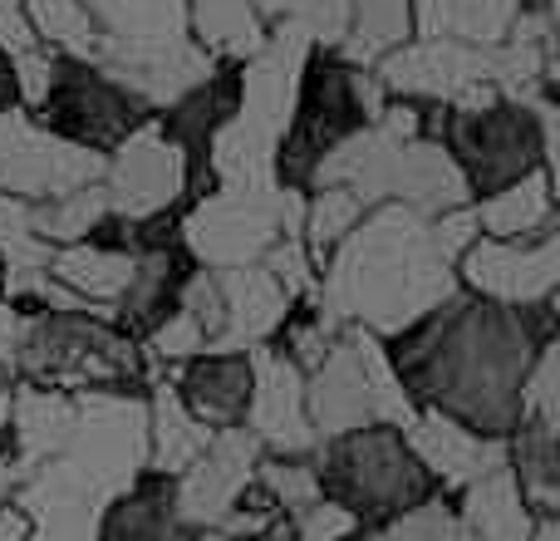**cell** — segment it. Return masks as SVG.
I'll return each instance as SVG.
<instances>
[{"instance_id": "obj_30", "label": "cell", "mask_w": 560, "mask_h": 541, "mask_svg": "<svg viewBox=\"0 0 560 541\" xmlns=\"http://www.w3.org/2000/svg\"><path fill=\"white\" fill-rule=\"evenodd\" d=\"M256 15L305 30L315 49H339L349 35V0H252Z\"/></svg>"}, {"instance_id": "obj_23", "label": "cell", "mask_w": 560, "mask_h": 541, "mask_svg": "<svg viewBox=\"0 0 560 541\" xmlns=\"http://www.w3.org/2000/svg\"><path fill=\"white\" fill-rule=\"evenodd\" d=\"M187 30L212 59L246 65L266 45V20L252 0H187Z\"/></svg>"}, {"instance_id": "obj_14", "label": "cell", "mask_w": 560, "mask_h": 541, "mask_svg": "<svg viewBox=\"0 0 560 541\" xmlns=\"http://www.w3.org/2000/svg\"><path fill=\"white\" fill-rule=\"evenodd\" d=\"M173 394L207 434L242 428L252 408V349H202L183 359V369L173 375Z\"/></svg>"}, {"instance_id": "obj_11", "label": "cell", "mask_w": 560, "mask_h": 541, "mask_svg": "<svg viewBox=\"0 0 560 541\" xmlns=\"http://www.w3.org/2000/svg\"><path fill=\"white\" fill-rule=\"evenodd\" d=\"M457 276L472 296L492 300V306H536V300H556L560 280V237L546 232L536 242H492L477 237L463 256H457Z\"/></svg>"}, {"instance_id": "obj_34", "label": "cell", "mask_w": 560, "mask_h": 541, "mask_svg": "<svg viewBox=\"0 0 560 541\" xmlns=\"http://www.w3.org/2000/svg\"><path fill=\"white\" fill-rule=\"evenodd\" d=\"M15 104V74H10V55L0 49V114Z\"/></svg>"}, {"instance_id": "obj_25", "label": "cell", "mask_w": 560, "mask_h": 541, "mask_svg": "<svg viewBox=\"0 0 560 541\" xmlns=\"http://www.w3.org/2000/svg\"><path fill=\"white\" fill-rule=\"evenodd\" d=\"M207 438L212 434L187 414L183 399L173 394V384H158L153 399H148V468L177 477L207 448Z\"/></svg>"}, {"instance_id": "obj_35", "label": "cell", "mask_w": 560, "mask_h": 541, "mask_svg": "<svg viewBox=\"0 0 560 541\" xmlns=\"http://www.w3.org/2000/svg\"><path fill=\"white\" fill-rule=\"evenodd\" d=\"M526 541H560V522H556V517H536L532 532H526Z\"/></svg>"}, {"instance_id": "obj_13", "label": "cell", "mask_w": 560, "mask_h": 541, "mask_svg": "<svg viewBox=\"0 0 560 541\" xmlns=\"http://www.w3.org/2000/svg\"><path fill=\"white\" fill-rule=\"evenodd\" d=\"M242 428L261 453H310L319 444L305 414V369L276 345H252V408Z\"/></svg>"}, {"instance_id": "obj_24", "label": "cell", "mask_w": 560, "mask_h": 541, "mask_svg": "<svg viewBox=\"0 0 560 541\" xmlns=\"http://www.w3.org/2000/svg\"><path fill=\"white\" fill-rule=\"evenodd\" d=\"M506 468H512L516 487H522L526 507L536 517H556L560 507V444L556 424H516V434L506 438Z\"/></svg>"}, {"instance_id": "obj_3", "label": "cell", "mask_w": 560, "mask_h": 541, "mask_svg": "<svg viewBox=\"0 0 560 541\" xmlns=\"http://www.w3.org/2000/svg\"><path fill=\"white\" fill-rule=\"evenodd\" d=\"M423 134L453 153L472 203L516 177L551 168L556 104L551 99H487V104H428Z\"/></svg>"}, {"instance_id": "obj_36", "label": "cell", "mask_w": 560, "mask_h": 541, "mask_svg": "<svg viewBox=\"0 0 560 541\" xmlns=\"http://www.w3.org/2000/svg\"><path fill=\"white\" fill-rule=\"evenodd\" d=\"M173 541H197V537H173Z\"/></svg>"}, {"instance_id": "obj_7", "label": "cell", "mask_w": 560, "mask_h": 541, "mask_svg": "<svg viewBox=\"0 0 560 541\" xmlns=\"http://www.w3.org/2000/svg\"><path fill=\"white\" fill-rule=\"evenodd\" d=\"M295 187H217L192 203V212L177 222V242L187 246L197 266L236 270L256 266L285 232H300Z\"/></svg>"}, {"instance_id": "obj_8", "label": "cell", "mask_w": 560, "mask_h": 541, "mask_svg": "<svg viewBox=\"0 0 560 541\" xmlns=\"http://www.w3.org/2000/svg\"><path fill=\"white\" fill-rule=\"evenodd\" d=\"M25 114L35 118V124H45L49 134L69 138V143L108 153V148L124 143L143 118H153V108H148L133 89L118 84L104 65L49 55V79Z\"/></svg>"}, {"instance_id": "obj_21", "label": "cell", "mask_w": 560, "mask_h": 541, "mask_svg": "<svg viewBox=\"0 0 560 541\" xmlns=\"http://www.w3.org/2000/svg\"><path fill=\"white\" fill-rule=\"evenodd\" d=\"M133 252H114V246H94V242H69V246H55L49 252V280L69 290L74 300L94 310H108L124 300L128 280H133Z\"/></svg>"}, {"instance_id": "obj_32", "label": "cell", "mask_w": 560, "mask_h": 541, "mask_svg": "<svg viewBox=\"0 0 560 541\" xmlns=\"http://www.w3.org/2000/svg\"><path fill=\"white\" fill-rule=\"evenodd\" d=\"M290 527H295L300 541H354L359 537V522L345 513V507H335L329 497H315L310 507H300V513H285Z\"/></svg>"}, {"instance_id": "obj_33", "label": "cell", "mask_w": 560, "mask_h": 541, "mask_svg": "<svg viewBox=\"0 0 560 541\" xmlns=\"http://www.w3.org/2000/svg\"><path fill=\"white\" fill-rule=\"evenodd\" d=\"M35 30H30L25 20V0H0V49L5 55H25V49H35Z\"/></svg>"}, {"instance_id": "obj_18", "label": "cell", "mask_w": 560, "mask_h": 541, "mask_svg": "<svg viewBox=\"0 0 560 541\" xmlns=\"http://www.w3.org/2000/svg\"><path fill=\"white\" fill-rule=\"evenodd\" d=\"M173 537H192V532L177 527L173 477L153 473V468H143L118 493H108L94 517V541H173Z\"/></svg>"}, {"instance_id": "obj_26", "label": "cell", "mask_w": 560, "mask_h": 541, "mask_svg": "<svg viewBox=\"0 0 560 541\" xmlns=\"http://www.w3.org/2000/svg\"><path fill=\"white\" fill-rule=\"evenodd\" d=\"M408 35H413V0H349V35L339 55L374 69Z\"/></svg>"}, {"instance_id": "obj_4", "label": "cell", "mask_w": 560, "mask_h": 541, "mask_svg": "<svg viewBox=\"0 0 560 541\" xmlns=\"http://www.w3.org/2000/svg\"><path fill=\"white\" fill-rule=\"evenodd\" d=\"M310 463H315L319 497L345 507L359 527H384L433 497H447L433 483V473L418 463L398 424H364L319 438Z\"/></svg>"}, {"instance_id": "obj_28", "label": "cell", "mask_w": 560, "mask_h": 541, "mask_svg": "<svg viewBox=\"0 0 560 541\" xmlns=\"http://www.w3.org/2000/svg\"><path fill=\"white\" fill-rule=\"evenodd\" d=\"M369 207L359 203L349 187H310V197L300 203V242H305L310 262H325L349 232L364 217Z\"/></svg>"}, {"instance_id": "obj_29", "label": "cell", "mask_w": 560, "mask_h": 541, "mask_svg": "<svg viewBox=\"0 0 560 541\" xmlns=\"http://www.w3.org/2000/svg\"><path fill=\"white\" fill-rule=\"evenodd\" d=\"M104 217H108L104 183H89V187H79V193L35 203V237L49 246H69V242H84Z\"/></svg>"}, {"instance_id": "obj_15", "label": "cell", "mask_w": 560, "mask_h": 541, "mask_svg": "<svg viewBox=\"0 0 560 541\" xmlns=\"http://www.w3.org/2000/svg\"><path fill=\"white\" fill-rule=\"evenodd\" d=\"M398 428H404L408 448L418 453V463L433 473V483L443 493H463L467 483H477L482 473L506 463V438H477L472 428L453 424L433 408H413Z\"/></svg>"}, {"instance_id": "obj_5", "label": "cell", "mask_w": 560, "mask_h": 541, "mask_svg": "<svg viewBox=\"0 0 560 541\" xmlns=\"http://www.w3.org/2000/svg\"><path fill=\"white\" fill-rule=\"evenodd\" d=\"M384 104L388 94L374 79V69L345 59L339 49H310L295 84V108H290V124L276 148V183L305 193L319 158L335 153L364 124H374Z\"/></svg>"}, {"instance_id": "obj_17", "label": "cell", "mask_w": 560, "mask_h": 541, "mask_svg": "<svg viewBox=\"0 0 560 541\" xmlns=\"http://www.w3.org/2000/svg\"><path fill=\"white\" fill-rule=\"evenodd\" d=\"M197 270V262L187 256L183 242L153 246V252H138L133 262V280H128L124 300L114 306V325L128 339H148L167 315H173L177 296H183L187 276Z\"/></svg>"}, {"instance_id": "obj_22", "label": "cell", "mask_w": 560, "mask_h": 541, "mask_svg": "<svg viewBox=\"0 0 560 541\" xmlns=\"http://www.w3.org/2000/svg\"><path fill=\"white\" fill-rule=\"evenodd\" d=\"M232 114H236V65H217L202 84H192L187 94H177L173 104L163 108L158 124H163L167 134L187 148V158L197 163L202 148H207V138H212Z\"/></svg>"}, {"instance_id": "obj_1", "label": "cell", "mask_w": 560, "mask_h": 541, "mask_svg": "<svg viewBox=\"0 0 560 541\" xmlns=\"http://www.w3.org/2000/svg\"><path fill=\"white\" fill-rule=\"evenodd\" d=\"M551 339L556 300L512 310L453 290L398 330L388 365L413 408H433L477 438H512L522 424V384Z\"/></svg>"}, {"instance_id": "obj_2", "label": "cell", "mask_w": 560, "mask_h": 541, "mask_svg": "<svg viewBox=\"0 0 560 541\" xmlns=\"http://www.w3.org/2000/svg\"><path fill=\"white\" fill-rule=\"evenodd\" d=\"M319 266H325L315 280L319 306L339 325H364L388 339L457 290L453 262L433 246L428 217L398 203L369 207Z\"/></svg>"}, {"instance_id": "obj_27", "label": "cell", "mask_w": 560, "mask_h": 541, "mask_svg": "<svg viewBox=\"0 0 560 541\" xmlns=\"http://www.w3.org/2000/svg\"><path fill=\"white\" fill-rule=\"evenodd\" d=\"M25 20H30V30H35L39 49L98 65L104 35H98V25H94L84 0H25Z\"/></svg>"}, {"instance_id": "obj_6", "label": "cell", "mask_w": 560, "mask_h": 541, "mask_svg": "<svg viewBox=\"0 0 560 541\" xmlns=\"http://www.w3.org/2000/svg\"><path fill=\"white\" fill-rule=\"evenodd\" d=\"M15 375L65 394H84V389L128 394L143 379V359H138V339H128L104 310H25Z\"/></svg>"}, {"instance_id": "obj_31", "label": "cell", "mask_w": 560, "mask_h": 541, "mask_svg": "<svg viewBox=\"0 0 560 541\" xmlns=\"http://www.w3.org/2000/svg\"><path fill=\"white\" fill-rule=\"evenodd\" d=\"M49 252L35 237V207L0 193V266H49Z\"/></svg>"}, {"instance_id": "obj_20", "label": "cell", "mask_w": 560, "mask_h": 541, "mask_svg": "<svg viewBox=\"0 0 560 541\" xmlns=\"http://www.w3.org/2000/svg\"><path fill=\"white\" fill-rule=\"evenodd\" d=\"M457 522H463L467 541H526L536 513L526 507L512 468L502 463L457 493Z\"/></svg>"}, {"instance_id": "obj_10", "label": "cell", "mask_w": 560, "mask_h": 541, "mask_svg": "<svg viewBox=\"0 0 560 541\" xmlns=\"http://www.w3.org/2000/svg\"><path fill=\"white\" fill-rule=\"evenodd\" d=\"M98 177H104V153L49 134L20 104H10L0 114V193L5 197H20V203L35 207L49 203V197L79 193Z\"/></svg>"}, {"instance_id": "obj_9", "label": "cell", "mask_w": 560, "mask_h": 541, "mask_svg": "<svg viewBox=\"0 0 560 541\" xmlns=\"http://www.w3.org/2000/svg\"><path fill=\"white\" fill-rule=\"evenodd\" d=\"M98 183H104L108 212L128 217V222H148V217L183 207V197L192 193V158L158 118H143L124 143L104 153Z\"/></svg>"}, {"instance_id": "obj_16", "label": "cell", "mask_w": 560, "mask_h": 541, "mask_svg": "<svg viewBox=\"0 0 560 541\" xmlns=\"http://www.w3.org/2000/svg\"><path fill=\"white\" fill-rule=\"evenodd\" d=\"M217 286H222V335H217L212 349L271 345L280 320H285V310L295 306L261 262L236 266V270H217Z\"/></svg>"}, {"instance_id": "obj_19", "label": "cell", "mask_w": 560, "mask_h": 541, "mask_svg": "<svg viewBox=\"0 0 560 541\" xmlns=\"http://www.w3.org/2000/svg\"><path fill=\"white\" fill-rule=\"evenodd\" d=\"M472 217L477 232L492 237V242H536V237L556 232V173L536 168V173L477 197Z\"/></svg>"}, {"instance_id": "obj_12", "label": "cell", "mask_w": 560, "mask_h": 541, "mask_svg": "<svg viewBox=\"0 0 560 541\" xmlns=\"http://www.w3.org/2000/svg\"><path fill=\"white\" fill-rule=\"evenodd\" d=\"M261 463V444L246 428H222L207 438V448L173 477V503H177V527L192 537L217 532L226 503L256 477Z\"/></svg>"}]
</instances>
